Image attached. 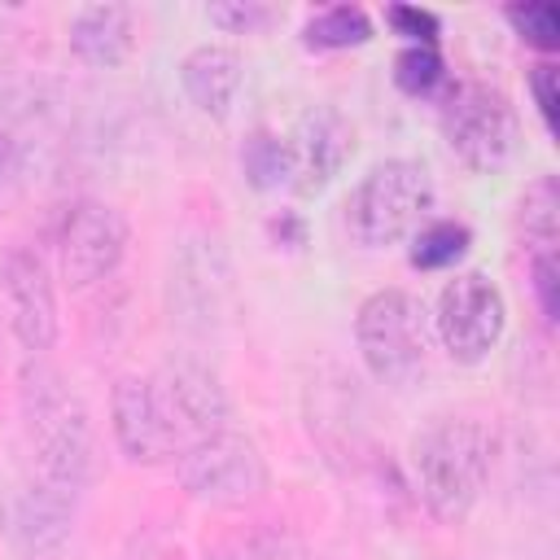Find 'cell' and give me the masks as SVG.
<instances>
[{
	"label": "cell",
	"instance_id": "cell-26",
	"mask_svg": "<svg viewBox=\"0 0 560 560\" xmlns=\"http://www.w3.org/2000/svg\"><path fill=\"white\" fill-rule=\"evenodd\" d=\"M22 175V149L0 131V188H13Z\"/></svg>",
	"mask_w": 560,
	"mask_h": 560
},
{
	"label": "cell",
	"instance_id": "cell-2",
	"mask_svg": "<svg viewBox=\"0 0 560 560\" xmlns=\"http://www.w3.org/2000/svg\"><path fill=\"white\" fill-rule=\"evenodd\" d=\"M490 459H494V433L464 411L429 416L424 429L411 438V468L420 499L446 525L472 512V503L486 490Z\"/></svg>",
	"mask_w": 560,
	"mask_h": 560
},
{
	"label": "cell",
	"instance_id": "cell-21",
	"mask_svg": "<svg viewBox=\"0 0 560 560\" xmlns=\"http://www.w3.org/2000/svg\"><path fill=\"white\" fill-rule=\"evenodd\" d=\"M508 22L516 26V35L542 52H551L560 44V13L551 0H529V4H512L508 9Z\"/></svg>",
	"mask_w": 560,
	"mask_h": 560
},
{
	"label": "cell",
	"instance_id": "cell-19",
	"mask_svg": "<svg viewBox=\"0 0 560 560\" xmlns=\"http://www.w3.org/2000/svg\"><path fill=\"white\" fill-rule=\"evenodd\" d=\"M521 214H525V232L538 241V249H551L556 245V228H560V192H556L551 175H542V179H534L525 188Z\"/></svg>",
	"mask_w": 560,
	"mask_h": 560
},
{
	"label": "cell",
	"instance_id": "cell-4",
	"mask_svg": "<svg viewBox=\"0 0 560 560\" xmlns=\"http://www.w3.org/2000/svg\"><path fill=\"white\" fill-rule=\"evenodd\" d=\"M433 206V179L411 158L376 162L346 197V228L359 245L381 249L398 245L420 228V219Z\"/></svg>",
	"mask_w": 560,
	"mask_h": 560
},
{
	"label": "cell",
	"instance_id": "cell-6",
	"mask_svg": "<svg viewBox=\"0 0 560 560\" xmlns=\"http://www.w3.org/2000/svg\"><path fill=\"white\" fill-rule=\"evenodd\" d=\"M175 459H179V486L201 503L241 508V503H254L267 490L262 451L254 446V438H245L236 429L210 433L197 446L179 451Z\"/></svg>",
	"mask_w": 560,
	"mask_h": 560
},
{
	"label": "cell",
	"instance_id": "cell-18",
	"mask_svg": "<svg viewBox=\"0 0 560 560\" xmlns=\"http://www.w3.org/2000/svg\"><path fill=\"white\" fill-rule=\"evenodd\" d=\"M241 166H245V179H249L258 192L289 184V153H284V140L271 136V131H254V136L245 140Z\"/></svg>",
	"mask_w": 560,
	"mask_h": 560
},
{
	"label": "cell",
	"instance_id": "cell-5",
	"mask_svg": "<svg viewBox=\"0 0 560 560\" xmlns=\"http://www.w3.org/2000/svg\"><path fill=\"white\" fill-rule=\"evenodd\" d=\"M442 136L468 171H503L521 149V118L508 92L490 83H459L442 105Z\"/></svg>",
	"mask_w": 560,
	"mask_h": 560
},
{
	"label": "cell",
	"instance_id": "cell-11",
	"mask_svg": "<svg viewBox=\"0 0 560 560\" xmlns=\"http://www.w3.org/2000/svg\"><path fill=\"white\" fill-rule=\"evenodd\" d=\"M284 153H289V188L298 197H315L350 162V153H354V127L337 109L315 105V109H306L298 118L293 136L284 140Z\"/></svg>",
	"mask_w": 560,
	"mask_h": 560
},
{
	"label": "cell",
	"instance_id": "cell-7",
	"mask_svg": "<svg viewBox=\"0 0 560 560\" xmlns=\"http://www.w3.org/2000/svg\"><path fill=\"white\" fill-rule=\"evenodd\" d=\"M503 324H508V306L486 271H459L455 280H446L433 328L455 363H481L499 346Z\"/></svg>",
	"mask_w": 560,
	"mask_h": 560
},
{
	"label": "cell",
	"instance_id": "cell-20",
	"mask_svg": "<svg viewBox=\"0 0 560 560\" xmlns=\"http://www.w3.org/2000/svg\"><path fill=\"white\" fill-rule=\"evenodd\" d=\"M442 79H446V66H442V52H438V48L407 44V48L394 57V83H398L407 96H429Z\"/></svg>",
	"mask_w": 560,
	"mask_h": 560
},
{
	"label": "cell",
	"instance_id": "cell-9",
	"mask_svg": "<svg viewBox=\"0 0 560 560\" xmlns=\"http://www.w3.org/2000/svg\"><path fill=\"white\" fill-rule=\"evenodd\" d=\"M0 302L22 350L44 354L57 341V289L48 267L26 245L0 249Z\"/></svg>",
	"mask_w": 560,
	"mask_h": 560
},
{
	"label": "cell",
	"instance_id": "cell-15",
	"mask_svg": "<svg viewBox=\"0 0 560 560\" xmlns=\"http://www.w3.org/2000/svg\"><path fill=\"white\" fill-rule=\"evenodd\" d=\"M136 44V13L127 4H88L70 18V48L88 66H118Z\"/></svg>",
	"mask_w": 560,
	"mask_h": 560
},
{
	"label": "cell",
	"instance_id": "cell-23",
	"mask_svg": "<svg viewBox=\"0 0 560 560\" xmlns=\"http://www.w3.org/2000/svg\"><path fill=\"white\" fill-rule=\"evenodd\" d=\"M385 22H389L398 35H407L411 44L438 48V31H442L438 13H429V9H416V4H389V9H385Z\"/></svg>",
	"mask_w": 560,
	"mask_h": 560
},
{
	"label": "cell",
	"instance_id": "cell-1",
	"mask_svg": "<svg viewBox=\"0 0 560 560\" xmlns=\"http://www.w3.org/2000/svg\"><path fill=\"white\" fill-rule=\"evenodd\" d=\"M18 402L44 481L61 490H79L96 468V433L83 398L70 389V381L57 368L31 359L18 376Z\"/></svg>",
	"mask_w": 560,
	"mask_h": 560
},
{
	"label": "cell",
	"instance_id": "cell-14",
	"mask_svg": "<svg viewBox=\"0 0 560 560\" xmlns=\"http://www.w3.org/2000/svg\"><path fill=\"white\" fill-rule=\"evenodd\" d=\"M241 79H245L241 52L228 44H201L179 66V83H184L188 101L210 118H228V109L241 92Z\"/></svg>",
	"mask_w": 560,
	"mask_h": 560
},
{
	"label": "cell",
	"instance_id": "cell-22",
	"mask_svg": "<svg viewBox=\"0 0 560 560\" xmlns=\"http://www.w3.org/2000/svg\"><path fill=\"white\" fill-rule=\"evenodd\" d=\"M276 9L258 4V0H232V4H210V22L232 31V35H258L262 26H271Z\"/></svg>",
	"mask_w": 560,
	"mask_h": 560
},
{
	"label": "cell",
	"instance_id": "cell-25",
	"mask_svg": "<svg viewBox=\"0 0 560 560\" xmlns=\"http://www.w3.org/2000/svg\"><path fill=\"white\" fill-rule=\"evenodd\" d=\"M529 92H534L538 114H542V122H547V131H551V127H556V66H551V61H538V66L529 70Z\"/></svg>",
	"mask_w": 560,
	"mask_h": 560
},
{
	"label": "cell",
	"instance_id": "cell-10",
	"mask_svg": "<svg viewBox=\"0 0 560 560\" xmlns=\"http://www.w3.org/2000/svg\"><path fill=\"white\" fill-rule=\"evenodd\" d=\"M153 381V394L162 402V416L175 433V446L188 451L210 433H223L232 420V402L219 385L214 372H206L201 363H166Z\"/></svg>",
	"mask_w": 560,
	"mask_h": 560
},
{
	"label": "cell",
	"instance_id": "cell-24",
	"mask_svg": "<svg viewBox=\"0 0 560 560\" xmlns=\"http://www.w3.org/2000/svg\"><path fill=\"white\" fill-rule=\"evenodd\" d=\"M534 293H538V306L547 319L560 315V267H556V254L551 249H538L534 254Z\"/></svg>",
	"mask_w": 560,
	"mask_h": 560
},
{
	"label": "cell",
	"instance_id": "cell-12",
	"mask_svg": "<svg viewBox=\"0 0 560 560\" xmlns=\"http://www.w3.org/2000/svg\"><path fill=\"white\" fill-rule=\"evenodd\" d=\"M70 516L61 486H18L4 503V534L26 560H52L70 538Z\"/></svg>",
	"mask_w": 560,
	"mask_h": 560
},
{
	"label": "cell",
	"instance_id": "cell-13",
	"mask_svg": "<svg viewBox=\"0 0 560 560\" xmlns=\"http://www.w3.org/2000/svg\"><path fill=\"white\" fill-rule=\"evenodd\" d=\"M109 407H114V438H118V446L131 464H162V459L179 455L175 433H171V424L162 416V402L153 394V381L122 376L114 385Z\"/></svg>",
	"mask_w": 560,
	"mask_h": 560
},
{
	"label": "cell",
	"instance_id": "cell-17",
	"mask_svg": "<svg viewBox=\"0 0 560 560\" xmlns=\"http://www.w3.org/2000/svg\"><path fill=\"white\" fill-rule=\"evenodd\" d=\"M468 245H472V232H468L464 223H451V219L429 223V228H420L416 241H411V267H420V271H442V267L459 262V258L468 254Z\"/></svg>",
	"mask_w": 560,
	"mask_h": 560
},
{
	"label": "cell",
	"instance_id": "cell-8",
	"mask_svg": "<svg viewBox=\"0 0 560 560\" xmlns=\"http://www.w3.org/2000/svg\"><path fill=\"white\" fill-rule=\"evenodd\" d=\"M127 241H131V228H127L122 210H114L105 201H74L57 232L61 280L70 289H88V284L114 276L118 262L127 258Z\"/></svg>",
	"mask_w": 560,
	"mask_h": 560
},
{
	"label": "cell",
	"instance_id": "cell-3",
	"mask_svg": "<svg viewBox=\"0 0 560 560\" xmlns=\"http://www.w3.org/2000/svg\"><path fill=\"white\" fill-rule=\"evenodd\" d=\"M354 346L376 381L407 389L429 372L433 315L407 289H376L354 315Z\"/></svg>",
	"mask_w": 560,
	"mask_h": 560
},
{
	"label": "cell",
	"instance_id": "cell-16",
	"mask_svg": "<svg viewBox=\"0 0 560 560\" xmlns=\"http://www.w3.org/2000/svg\"><path fill=\"white\" fill-rule=\"evenodd\" d=\"M372 39V18L359 4H332L324 13H315L302 26V44L315 52H332V48H354Z\"/></svg>",
	"mask_w": 560,
	"mask_h": 560
}]
</instances>
